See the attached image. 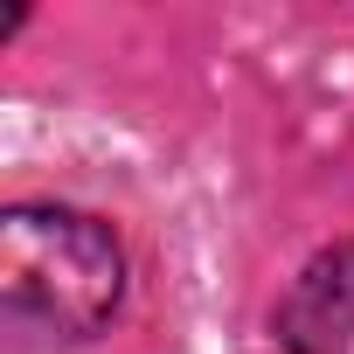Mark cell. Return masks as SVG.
<instances>
[{
    "mask_svg": "<svg viewBox=\"0 0 354 354\" xmlns=\"http://www.w3.org/2000/svg\"><path fill=\"white\" fill-rule=\"evenodd\" d=\"M125 292L118 236L84 209L0 216V306L28 340H91Z\"/></svg>",
    "mask_w": 354,
    "mask_h": 354,
    "instance_id": "1",
    "label": "cell"
},
{
    "mask_svg": "<svg viewBox=\"0 0 354 354\" xmlns=\"http://www.w3.org/2000/svg\"><path fill=\"white\" fill-rule=\"evenodd\" d=\"M285 340L299 354H333L340 340H354V250L313 264L285 306Z\"/></svg>",
    "mask_w": 354,
    "mask_h": 354,
    "instance_id": "2",
    "label": "cell"
}]
</instances>
